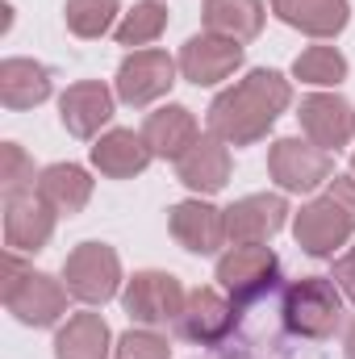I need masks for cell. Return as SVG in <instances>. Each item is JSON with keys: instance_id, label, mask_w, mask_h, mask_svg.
<instances>
[{"instance_id": "cell-1", "label": "cell", "mask_w": 355, "mask_h": 359, "mask_svg": "<svg viewBox=\"0 0 355 359\" xmlns=\"http://www.w3.org/2000/svg\"><path fill=\"white\" fill-rule=\"evenodd\" d=\"M288 104H293V84L272 67H255L234 88L213 96L209 134H217L226 147H255L260 138H267V130L280 121Z\"/></svg>"}, {"instance_id": "cell-2", "label": "cell", "mask_w": 355, "mask_h": 359, "mask_svg": "<svg viewBox=\"0 0 355 359\" xmlns=\"http://www.w3.org/2000/svg\"><path fill=\"white\" fill-rule=\"evenodd\" d=\"M355 234V176H330L326 192L301 205L293 217V238L314 259H335L339 247H347Z\"/></svg>"}, {"instance_id": "cell-3", "label": "cell", "mask_w": 355, "mask_h": 359, "mask_svg": "<svg viewBox=\"0 0 355 359\" xmlns=\"http://www.w3.org/2000/svg\"><path fill=\"white\" fill-rule=\"evenodd\" d=\"M0 297H4V309L21 326L42 330V326H55L67 313L72 292H67L63 280H55L46 271H34L21 259V251H8L4 255V288H0Z\"/></svg>"}, {"instance_id": "cell-4", "label": "cell", "mask_w": 355, "mask_h": 359, "mask_svg": "<svg viewBox=\"0 0 355 359\" xmlns=\"http://www.w3.org/2000/svg\"><path fill=\"white\" fill-rule=\"evenodd\" d=\"M280 318L284 326L297 334V339H330L343 322V297H339V284L326 280V276H301L284 288L280 297Z\"/></svg>"}, {"instance_id": "cell-5", "label": "cell", "mask_w": 355, "mask_h": 359, "mask_svg": "<svg viewBox=\"0 0 355 359\" xmlns=\"http://www.w3.org/2000/svg\"><path fill=\"white\" fill-rule=\"evenodd\" d=\"M280 284V259L267 243H239L217 259V288L239 305H255Z\"/></svg>"}, {"instance_id": "cell-6", "label": "cell", "mask_w": 355, "mask_h": 359, "mask_svg": "<svg viewBox=\"0 0 355 359\" xmlns=\"http://www.w3.org/2000/svg\"><path fill=\"white\" fill-rule=\"evenodd\" d=\"M63 284L84 305L113 301L117 288H121V259H117V251L105 247V243H80L63 259Z\"/></svg>"}, {"instance_id": "cell-7", "label": "cell", "mask_w": 355, "mask_h": 359, "mask_svg": "<svg viewBox=\"0 0 355 359\" xmlns=\"http://www.w3.org/2000/svg\"><path fill=\"white\" fill-rule=\"evenodd\" d=\"M267 176L280 184V192H314L330 184L335 159L309 138H276L267 151Z\"/></svg>"}, {"instance_id": "cell-8", "label": "cell", "mask_w": 355, "mask_h": 359, "mask_svg": "<svg viewBox=\"0 0 355 359\" xmlns=\"http://www.w3.org/2000/svg\"><path fill=\"white\" fill-rule=\"evenodd\" d=\"M184 301L188 292L172 271H134L121 288V305L138 326H176Z\"/></svg>"}, {"instance_id": "cell-9", "label": "cell", "mask_w": 355, "mask_h": 359, "mask_svg": "<svg viewBox=\"0 0 355 359\" xmlns=\"http://www.w3.org/2000/svg\"><path fill=\"white\" fill-rule=\"evenodd\" d=\"M176 72L180 63L168 55V50H130L117 67V80H113V92L121 104L130 109H147L155 104L159 96H168L172 84H176Z\"/></svg>"}, {"instance_id": "cell-10", "label": "cell", "mask_w": 355, "mask_h": 359, "mask_svg": "<svg viewBox=\"0 0 355 359\" xmlns=\"http://www.w3.org/2000/svg\"><path fill=\"white\" fill-rule=\"evenodd\" d=\"M239 326V305L222 288H192L184 301V313L176 318V330L196 347H226Z\"/></svg>"}, {"instance_id": "cell-11", "label": "cell", "mask_w": 355, "mask_h": 359, "mask_svg": "<svg viewBox=\"0 0 355 359\" xmlns=\"http://www.w3.org/2000/svg\"><path fill=\"white\" fill-rule=\"evenodd\" d=\"M180 76L196 88H213L222 80H230L239 67H243V42L234 38H222V34H192L184 46H180Z\"/></svg>"}, {"instance_id": "cell-12", "label": "cell", "mask_w": 355, "mask_h": 359, "mask_svg": "<svg viewBox=\"0 0 355 359\" xmlns=\"http://www.w3.org/2000/svg\"><path fill=\"white\" fill-rule=\"evenodd\" d=\"M55 222H59V213L38 196V188L4 196V243H8V251L38 255L51 243Z\"/></svg>"}, {"instance_id": "cell-13", "label": "cell", "mask_w": 355, "mask_h": 359, "mask_svg": "<svg viewBox=\"0 0 355 359\" xmlns=\"http://www.w3.org/2000/svg\"><path fill=\"white\" fill-rule=\"evenodd\" d=\"M297 121H301V134L314 147H322V151H343L355 138V109L339 92H309V96H301Z\"/></svg>"}, {"instance_id": "cell-14", "label": "cell", "mask_w": 355, "mask_h": 359, "mask_svg": "<svg viewBox=\"0 0 355 359\" xmlns=\"http://www.w3.org/2000/svg\"><path fill=\"white\" fill-rule=\"evenodd\" d=\"M168 226H172V238L192 255H217L230 243L226 238V209L209 205L205 196L172 205L168 209Z\"/></svg>"}, {"instance_id": "cell-15", "label": "cell", "mask_w": 355, "mask_h": 359, "mask_svg": "<svg viewBox=\"0 0 355 359\" xmlns=\"http://www.w3.org/2000/svg\"><path fill=\"white\" fill-rule=\"evenodd\" d=\"M288 201L280 192H255V196H243L226 209V238L230 247L239 243H267L284 230L288 222Z\"/></svg>"}, {"instance_id": "cell-16", "label": "cell", "mask_w": 355, "mask_h": 359, "mask_svg": "<svg viewBox=\"0 0 355 359\" xmlns=\"http://www.w3.org/2000/svg\"><path fill=\"white\" fill-rule=\"evenodd\" d=\"M176 176L184 188H192L196 196H213L226 188L230 180V147L217 138V134H201L188 155L176 159Z\"/></svg>"}, {"instance_id": "cell-17", "label": "cell", "mask_w": 355, "mask_h": 359, "mask_svg": "<svg viewBox=\"0 0 355 359\" xmlns=\"http://www.w3.org/2000/svg\"><path fill=\"white\" fill-rule=\"evenodd\" d=\"M59 117L72 138H96L113 117V92L100 80H80L59 96Z\"/></svg>"}, {"instance_id": "cell-18", "label": "cell", "mask_w": 355, "mask_h": 359, "mask_svg": "<svg viewBox=\"0 0 355 359\" xmlns=\"http://www.w3.org/2000/svg\"><path fill=\"white\" fill-rule=\"evenodd\" d=\"M151 147L134 130H109L92 142V168L109 180H134L151 168Z\"/></svg>"}, {"instance_id": "cell-19", "label": "cell", "mask_w": 355, "mask_h": 359, "mask_svg": "<svg viewBox=\"0 0 355 359\" xmlns=\"http://www.w3.org/2000/svg\"><path fill=\"white\" fill-rule=\"evenodd\" d=\"M272 13L284 25H293V29H301V34H309L318 42L339 38L347 29V21H351L347 0H272Z\"/></svg>"}, {"instance_id": "cell-20", "label": "cell", "mask_w": 355, "mask_h": 359, "mask_svg": "<svg viewBox=\"0 0 355 359\" xmlns=\"http://www.w3.org/2000/svg\"><path fill=\"white\" fill-rule=\"evenodd\" d=\"M142 138H147V147H151V155L155 159H184L188 155V147L201 138V130H196V117H192V109H184V104H163V109H155L147 121H142Z\"/></svg>"}, {"instance_id": "cell-21", "label": "cell", "mask_w": 355, "mask_h": 359, "mask_svg": "<svg viewBox=\"0 0 355 359\" xmlns=\"http://www.w3.org/2000/svg\"><path fill=\"white\" fill-rule=\"evenodd\" d=\"M38 196L59 213V217H76L92 201V176L80 163H51L38 172Z\"/></svg>"}, {"instance_id": "cell-22", "label": "cell", "mask_w": 355, "mask_h": 359, "mask_svg": "<svg viewBox=\"0 0 355 359\" xmlns=\"http://www.w3.org/2000/svg\"><path fill=\"white\" fill-rule=\"evenodd\" d=\"M201 21L209 34H222V38H234V42H251L260 38L267 21L264 0H205L201 4Z\"/></svg>"}, {"instance_id": "cell-23", "label": "cell", "mask_w": 355, "mask_h": 359, "mask_svg": "<svg viewBox=\"0 0 355 359\" xmlns=\"http://www.w3.org/2000/svg\"><path fill=\"white\" fill-rule=\"evenodd\" d=\"M113 334L100 313H72L55 334V359H109Z\"/></svg>"}, {"instance_id": "cell-24", "label": "cell", "mask_w": 355, "mask_h": 359, "mask_svg": "<svg viewBox=\"0 0 355 359\" xmlns=\"http://www.w3.org/2000/svg\"><path fill=\"white\" fill-rule=\"evenodd\" d=\"M51 96V72L34 59H4L0 63V104L21 113Z\"/></svg>"}, {"instance_id": "cell-25", "label": "cell", "mask_w": 355, "mask_h": 359, "mask_svg": "<svg viewBox=\"0 0 355 359\" xmlns=\"http://www.w3.org/2000/svg\"><path fill=\"white\" fill-rule=\"evenodd\" d=\"M293 76L301 84H314V88H339L347 80V59L335 46H305L293 59Z\"/></svg>"}, {"instance_id": "cell-26", "label": "cell", "mask_w": 355, "mask_h": 359, "mask_svg": "<svg viewBox=\"0 0 355 359\" xmlns=\"http://www.w3.org/2000/svg\"><path fill=\"white\" fill-rule=\"evenodd\" d=\"M168 29V8L159 4V0H138L121 21H117V29H113V38H117V46H147V42H155L159 34Z\"/></svg>"}, {"instance_id": "cell-27", "label": "cell", "mask_w": 355, "mask_h": 359, "mask_svg": "<svg viewBox=\"0 0 355 359\" xmlns=\"http://www.w3.org/2000/svg\"><path fill=\"white\" fill-rule=\"evenodd\" d=\"M63 21L76 38H100L117 21V0H67Z\"/></svg>"}, {"instance_id": "cell-28", "label": "cell", "mask_w": 355, "mask_h": 359, "mask_svg": "<svg viewBox=\"0 0 355 359\" xmlns=\"http://www.w3.org/2000/svg\"><path fill=\"white\" fill-rule=\"evenodd\" d=\"M113 359H172V347L163 334H155V326H142V330H126L113 343Z\"/></svg>"}, {"instance_id": "cell-29", "label": "cell", "mask_w": 355, "mask_h": 359, "mask_svg": "<svg viewBox=\"0 0 355 359\" xmlns=\"http://www.w3.org/2000/svg\"><path fill=\"white\" fill-rule=\"evenodd\" d=\"M38 180H34V163H29V155L17 147V142H4L0 147V188H4V196H13V192H29Z\"/></svg>"}, {"instance_id": "cell-30", "label": "cell", "mask_w": 355, "mask_h": 359, "mask_svg": "<svg viewBox=\"0 0 355 359\" xmlns=\"http://www.w3.org/2000/svg\"><path fill=\"white\" fill-rule=\"evenodd\" d=\"M330 280L339 284V292H343L347 301H355V247L347 251V255L335 259V276H330Z\"/></svg>"}, {"instance_id": "cell-31", "label": "cell", "mask_w": 355, "mask_h": 359, "mask_svg": "<svg viewBox=\"0 0 355 359\" xmlns=\"http://www.w3.org/2000/svg\"><path fill=\"white\" fill-rule=\"evenodd\" d=\"M209 359H251L247 351H230V343L226 347H217V355H209Z\"/></svg>"}, {"instance_id": "cell-32", "label": "cell", "mask_w": 355, "mask_h": 359, "mask_svg": "<svg viewBox=\"0 0 355 359\" xmlns=\"http://www.w3.org/2000/svg\"><path fill=\"white\" fill-rule=\"evenodd\" d=\"M343 347H347V359H355V322L347 326V339H343Z\"/></svg>"}, {"instance_id": "cell-33", "label": "cell", "mask_w": 355, "mask_h": 359, "mask_svg": "<svg viewBox=\"0 0 355 359\" xmlns=\"http://www.w3.org/2000/svg\"><path fill=\"white\" fill-rule=\"evenodd\" d=\"M351 176H355V155H351Z\"/></svg>"}]
</instances>
